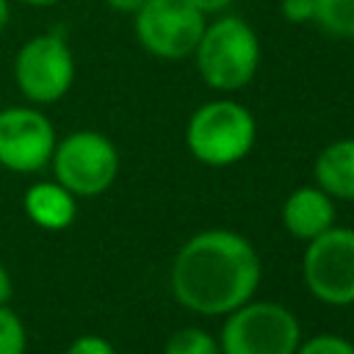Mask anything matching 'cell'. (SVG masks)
I'll list each match as a JSON object with an SVG mask.
<instances>
[{"label":"cell","mask_w":354,"mask_h":354,"mask_svg":"<svg viewBox=\"0 0 354 354\" xmlns=\"http://www.w3.org/2000/svg\"><path fill=\"white\" fill-rule=\"evenodd\" d=\"M260 285L254 246L230 230H205L188 238L171 263L174 299L199 315H227L246 304Z\"/></svg>","instance_id":"obj_1"},{"label":"cell","mask_w":354,"mask_h":354,"mask_svg":"<svg viewBox=\"0 0 354 354\" xmlns=\"http://www.w3.org/2000/svg\"><path fill=\"white\" fill-rule=\"evenodd\" d=\"M194 58L199 77L210 88L238 91L260 66V39L246 19L224 14L205 25Z\"/></svg>","instance_id":"obj_2"},{"label":"cell","mask_w":354,"mask_h":354,"mask_svg":"<svg viewBox=\"0 0 354 354\" xmlns=\"http://www.w3.org/2000/svg\"><path fill=\"white\" fill-rule=\"evenodd\" d=\"M257 136L254 116L235 100H213L199 105L185 127L191 155L205 166H230L249 155Z\"/></svg>","instance_id":"obj_3"},{"label":"cell","mask_w":354,"mask_h":354,"mask_svg":"<svg viewBox=\"0 0 354 354\" xmlns=\"http://www.w3.org/2000/svg\"><path fill=\"white\" fill-rule=\"evenodd\" d=\"M14 83L30 105H53L64 100L75 83V55L64 33L44 30L30 36L14 55Z\"/></svg>","instance_id":"obj_4"},{"label":"cell","mask_w":354,"mask_h":354,"mask_svg":"<svg viewBox=\"0 0 354 354\" xmlns=\"http://www.w3.org/2000/svg\"><path fill=\"white\" fill-rule=\"evenodd\" d=\"M301 329L296 315L277 301H246L227 313L221 354H296Z\"/></svg>","instance_id":"obj_5"},{"label":"cell","mask_w":354,"mask_h":354,"mask_svg":"<svg viewBox=\"0 0 354 354\" xmlns=\"http://www.w3.org/2000/svg\"><path fill=\"white\" fill-rule=\"evenodd\" d=\"M50 166L55 180L75 196H97L116 180L119 152L108 136L97 130H75L55 141Z\"/></svg>","instance_id":"obj_6"},{"label":"cell","mask_w":354,"mask_h":354,"mask_svg":"<svg viewBox=\"0 0 354 354\" xmlns=\"http://www.w3.org/2000/svg\"><path fill=\"white\" fill-rule=\"evenodd\" d=\"M205 25V14L188 0H144V6L133 14L138 44L160 61L194 55Z\"/></svg>","instance_id":"obj_7"},{"label":"cell","mask_w":354,"mask_h":354,"mask_svg":"<svg viewBox=\"0 0 354 354\" xmlns=\"http://www.w3.org/2000/svg\"><path fill=\"white\" fill-rule=\"evenodd\" d=\"M301 277L307 290L324 304H354V230L329 227L307 241Z\"/></svg>","instance_id":"obj_8"},{"label":"cell","mask_w":354,"mask_h":354,"mask_svg":"<svg viewBox=\"0 0 354 354\" xmlns=\"http://www.w3.org/2000/svg\"><path fill=\"white\" fill-rule=\"evenodd\" d=\"M55 127L39 105H8L0 111V166L17 174H33L50 166Z\"/></svg>","instance_id":"obj_9"},{"label":"cell","mask_w":354,"mask_h":354,"mask_svg":"<svg viewBox=\"0 0 354 354\" xmlns=\"http://www.w3.org/2000/svg\"><path fill=\"white\" fill-rule=\"evenodd\" d=\"M282 224L299 241H313L335 227V202L321 188H296L282 205Z\"/></svg>","instance_id":"obj_10"},{"label":"cell","mask_w":354,"mask_h":354,"mask_svg":"<svg viewBox=\"0 0 354 354\" xmlns=\"http://www.w3.org/2000/svg\"><path fill=\"white\" fill-rule=\"evenodd\" d=\"M22 207H25V216L36 227L61 232V230L72 227V221L77 216V196L72 191H66L58 180H41L25 191Z\"/></svg>","instance_id":"obj_11"},{"label":"cell","mask_w":354,"mask_h":354,"mask_svg":"<svg viewBox=\"0 0 354 354\" xmlns=\"http://www.w3.org/2000/svg\"><path fill=\"white\" fill-rule=\"evenodd\" d=\"M315 180L332 199H354V138L332 141L318 152Z\"/></svg>","instance_id":"obj_12"},{"label":"cell","mask_w":354,"mask_h":354,"mask_svg":"<svg viewBox=\"0 0 354 354\" xmlns=\"http://www.w3.org/2000/svg\"><path fill=\"white\" fill-rule=\"evenodd\" d=\"M313 22L332 39H354V0H315Z\"/></svg>","instance_id":"obj_13"},{"label":"cell","mask_w":354,"mask_h":354,"mask_svg":"<svg viewBox=\"0 0 354 354\" xmlns=\"http://www.w3.org/2000/svg\"><path fill=\"white\" fill-rule=\"evenodd\" d=\"M166 354H218V343L205 329L185 326L169 337Z\"/></svg>","instance_id":"obj_14"},{"label":"cell","mask_w":354,"mask_h":354,"mask_svg":"<svg viewBox=\"0 0 354 354\" xmlns=\"http://www.w3.org/2000/svg\"><path fill=\"white\" fill-rule=\"evenodd\" d=\"M25 348L28 332L22 318L8 304H0V354H25Z\"/></svg>","instance_id":"obj_15"},{"label":"cell","mask_w":354,"mask_h":354,"mask_svg":"<svg viewBox=\"0 0 354 354\" xmlns=\"http://www.w3.org/2000/svg\"><path fill=\"white\" fill-rule=\"evenodd\" d=\"M296 354H354V343L337 335H315L304 343H299Z\"/></svg>","instance_id":"obj_16"},{"label":"cell","mask_w":354,"mask_h":354,"mask_svg":"<svg viewBox=\"0 0 354 354\" xmlns=\"http://www.w3.org/2000/svg\"><path fill=\"white\" fill-rule=\"evenodd\" d=\"M66 354H116V348L100 335H80L69 343Z\"/></svg>","instance_id":"obj_17"},{"label":"cell","mask_w":354,"mask_h":354,"mask_svg":"<svg viewBox=\"0 0 354 354\" xmlns=\"http://www.w3.org/2000/svg\"><path fill=\"white\" fill-rule=\"evenodd\" d=\"M279 8H282V17L288 22H313V14H315V0H279Z\"/></svg>","instance_id":"obj_18"},{"label":"cell","mask_w":354,"mask_h":354,"mask_svg":"<svg viewBox=\"0 0 354 354\" xmlns=\"http://www.w3.org/2000/svg\"><path fill=\"white\" fill-rule=\"evenodd\" d=\"M188 3H191L194 8H199V11L207 17V14H221V11H227L235 0H188Z\"/></svg>","instance_id":"obj_19"},{"label":"cell","mask_w":354,"mask_h":354,"mask_svg":"<svg viewBox=\"0 0 354 354\" xmlns=\"http://www.w3.org/2000/svg\"><path fill=\"white\" fill-rule=\"evenodd\" d=\"M11 296H14V282H11L8 268L0 263V304H8Z\"/></svg>","instance_id":"obj_20"},{"label":"cell","mask_w":354,"mask_h":354,"mask_svg":"<svg viewBox=\"0 0 354 354\" xmlns=\"http://www.w3.org/2000/svg\"><path fill=\"white\" fill-rule=\"evenodd\" d=\"M105 6L113 8L116 14H136L144 6V0H105Z\"/></svg>","instance_id":"obj_21"},{"label":"cell","mask_w":354,"mask_h":354,"mask_svg":"<svg viewBox=\"0 0 354 354\" xmlns=\"http://www.w3.org/2000/svg\"><path fill=\"white\" fill-rule=\"evenodd\" d=\"M11 22V0H0V39Z\"/></svg>","instance_id":"obj_22"},{"label":"cell","mask_w":354,"mask_h":354,"mask_svg":"<svg viewBox=\"0 0 354 354\" xmlns=\"http://www.w3.org/2000/svg\"><path fill=\"white\" fill-rule=\"evenodd\" d=\"M19 3H25V6H36V8H47V6H55V3H61V0H19Z\"/></svg>","instance_id":"obj_23"}]
</instances>
